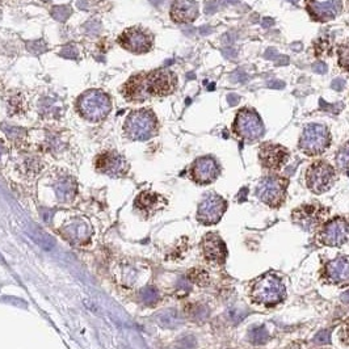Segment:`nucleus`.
<instances>
[{"label": "nucleus", "mask_w": 349, "mask_h": 349, "mask_svg": "<svg viewBox=\"0 0 349 349\" xmlns=\"http://www.w3.org/2000/svg\"><path fill=\"white\" fill-rule=\"evenodd\" d=\"M287 185L289 180L280 175H267L261 177L256 185L255 194L272 209H278L284 205L287 198Z\"/></svg>", "instance_id": "2"}, {"label": "nucleus", "mask_w": 349, "mask_h": 349, "mask_svg": "<svg viewBox=\"0 0 349 349\" xmlns=\"http://www.w3.org/2000/svg\"><path fill=\"white\" fill-rule=\"evenodd\" d=\"M273 83H276V84H272V83H269L268 84V87H271V88H284V83L280 82V80H273Z\"/></svg>", "instance_id": "42"}, {"label": "nucleus", "mask_w": 349, "mask_h": 349, "mask_svg": "<svg viewBox=\"0 0 349 349\" xmlns=\"http://www.w3.org/2000/svg\"><path fill=\"white\" fill-rule=\"evenodd\" d=\"M320 349H332V348H320Z\"/></svg>", "instance_id": "44"}, {"label": "nucleus", "mask_w": 349, "mask_h": 349, "mask_svg": "<svg viewBox=\"0 0 349 349\" xmlns=\"http://www.w3.org/2000/svg\"><path fill=\"white\" fill-rule=\"evenodd\" d=\"M125 98L129 102H144L148 98L144 89V72L131 76L122 88Z\"/></svg>", "instance_id": "22"}, {"label": "nucleus", "mask_w": 349, "mask_h": 349, "mask_svg": "<svg viewBox=\"0 0 349 349\" xmlns=\"http://www.w3.org/2000/svg\"><path fill=\"white\" fill-rule=\"evenodd\" d=\"M336 180V171L326 160H317L306 171V185L315 194H322L332 188Z\"/></svg>", "instance_id": "8"}, {"label": "nucleus", "mask_w": 349, "mask_h": 349, "mask_svg": "<svg viewBox=\"0 0 349 349\" xmlns=\"http://www.w3.org/2000/svg\"><path fill=\"white\" fill-rule=\"evenodd\" d=\"M72 10L67 6H57L52 10V16L58 21H66L71 16Z\"/></svg>", "instance_id": "33"}, {"label": "nucleus", "mask_w": 349, "mask_h": 349, "mask_svg": "<svg viewBox=\"0 0 349 349\" xmlns=\"http://www.w3.org/2000/svg\"><path fill=\"white\" fill-rule=\"evenodd\" d=\"M239 96H236V95H229L227 96V102H229V104L230 105H236L239 103Z\"/></svg>", "instance_id": "40"}, {"label": "nucleus", "mask_w": 349, "mask_h": 349, "mask_svg": "<svg viewBox=\"0 0 349 349\" xmlns=\"http://www.w3.org/2000/svg\"><path fill=\"white\" fill-rule=\"evenodd\" d=\"M2 129L6 131V134L11 139H13L15 142H20L26 135V131L24 130L23 127H16V126H7L6 124L2 125Z\"/></svg>", "instance_id": "31"}, {"label": "nucleus", "mask_w": 349, "mask_h": 349, "mask_svg": "<svg viewBox=\"0 0 349 349\" xmlns=\"http://www.w3.org/2000/svg\"><path fill=\"white\" fill-rule=\"evenodd\" d=\"M232 131L239 139L244 142H255L265 134V126L258 112L252 108H241L236 113Z\"/></svg>", "instance_id": "6"}, {"label": "nucleus", "mask_w": 349, "mask_h": 349, "mask_svg": "<svg viewBox=\"0 0 349 349\" xmlns=\"http://www.w3.org/2000/svg\"><path fill=\"white\" fill-rule=\"evenodd\" d=\"M313 71L317 74H326L328 71V66L324 62H315L313 65Z\"/></svg>", "instance_id": "38"}, {"label": "nucleus", "mask_w": 349, "mask_h": 349, "mask_svg": "<svg viewBox=\"0 0 349 349\" xmlns=\"http://www.w3.org/2000/svg\"><path fill=\"white\" fill-rule=\"evenodd\" d=\"M337 58H339L340 67L349 72V43H344V45L339 46Z\"/></svg>", "instance_id": "32"}, {"label": "nucleus", "mask_w": 349, "mask_h": 349, "mask_svg": "<svg viewBox=\"0 0 349 349\" xmlns=\"http://www.w3.org/2000/svg\"><path fill=\"white\" fill-rule=\"evenodd\" d=\"M349 239V222L344 217H335L320 226L317 241L324 247H340Z\"/></svg>", "instance_id": "9"}, {"label": "nucleus", "mask_w": 349, "mask_h": 349, "mask_svg": "<svg viewBox=\"0 0 349 349\" xmlns=\"http://www.w3.org/2000/svg\"><path fill=\"white\" fill-rule=\"evenodd\" d=\"M118 42L127 52L142 54V53L150 52L153 47L154 38L153 34L146 30L140 29V28H130L118 37Z\"/></svg>", "instance_id": "16"}, {"label": "nucleus", "mask_w": 349, "mask_h": 349, "mask_svg": "<svg viewBox=\"0 0 349 349\" xmlns=\"http://www.w3.org/2000/svg\"><path fill=\"white\" fill-rule=\"evenodd\" d=\"M166 205L167 200L154 192H142L135 198V208L144 214H155Z\"/></svg>", "instance_id": "21"}, {"label": "nucleus", "mask_w": 349, "mask_h": 349, "mask_svg": "<svg viewBox=\"0 0 349 349\" xmlns=\"http://www.w3.org/2000/svg\"><path fill=\"white\" fill-rule=\"evenodd\" d=\"M43 2H49V0H43Z\"/></svg>", "instance_id": "45"}, {"label": "nucleus", "mask_w": 349, "mask_h": 349, "mask_svg": "<svg viewBox=\"0 0 349 349\" xmlns=\"http://www.w3.org/2000/svg\"><path fill=\"white\" fill-rule=\"evenodd\" d=\"M290 158V153L282 144L265 142L259 147V160L263 168L268 171H280Z\"/></svg>", "instance_id": "13"}, {"label": "nucleus", "mask_w": 349, "mask_h": 349, "mask_svg": "<svg viewBox=\"0 0 349 349\" xmlns=\"http://www.w3.org/2000/svg\"><path fill=\"white\" fill-rule=\"evenodd\" d=\"M26 47H28V50L32 53H34V54H38V53H43L46 52V43L43 42L42 39H38V41H32V42L26 43Z\"/></svg>", "instance_id": "35"}, {"label": "nucleus", "mask_w": 349, "mask_h": 349, "mask_svg": "<svg viewBox=\"0 0 349 349\" xmlns=\"http://www.w3.org/2000/svg\"><path fill=\"white\" fill-rule=\"evenodd\" d=\"M186 280L189 281L190 284H194L197 286L206 287L210 284V276L209 273L203 269V268H193L186 273Z\"/></svg>", "instance_id": "26"}, {"label": "nucleus", "mask_w": 349, "mask_h": 349, "mask_svg": "<svg viewBox=\"0 0 349 349\" xmlns=\"http://www.w3.org/2000/svg\"><path fill=\"white\" fill-rule=\"evenodd\" d=\"M221 175V166L210 155L197 158L189 168L190 179L198 185H209Z\"/></svg>", "instance_id": "12"}, {"label": "nucleus", "mask_w": 349, "mask_h": 349, "mask_svg": "<svg viewBox=\"0 0 349 349\" xmlns=\"http://www.w3.org/2000/svg\"><path fill=\"white\" fill-rule=\"evenodd\" d=\"M322 277L330 285L349 284V256L339 255L327 261L322 269Z\"/></svg>", "instance_id": "17"}, {"label": "nucleus", "mask_w": 349, "mask_h": 349, "mask_svg": "<svg viewBox=\"0 0 349 349\" xmlns=\"http://www.w3.org/2000/svg\"><path fill=\"white\" fill-rule=\"evenodd\" d=\"M30 235H32L33 238H34V240H36L39 245H42V247L52 248L53 244H54V240H53L45 231H42V230L34 229V231Z\"/></svg>", "instance_id": "30"}, {"label": "nucleus", "mask_w": 349, "mask_h": 349, "mask_svg": "<svg viewBox=\"0 0 349 349\" xmlns=\"http://www.w3.org/2000/svg\"><path fill=\"white\" fill-rule=\"evenodd\" d=\"M337 336H339L340 341H341L344 345L349 346V319L343 322V324L340 326L339 331H337Z\"/></svg>", "instance_id": "34"}, {"label": "nucleus", "mask_w": 349, "mask_h": 349, "mask_svg": "<svg viewBox=\"0 0 349 349\" xmlns=\"http://www.w3.org/2000/svg\"><path fill=\"white\" fill-rule=\"evenodd\" d=\"M331 144L328 127L322 124L307 125L301 134L298 148L307 157H318L326 153Z\"/></svg>", "instance_id": "4"}, {"label": "nucleus", "mask_w": 349, "mask_h": 349, "mask_svg": "<svg viewBox=\"0 0 349 349\" xmlns=\"http://www.w3.org/2000/svg\"><path fill=\"white\" fill-rule=\"evenodd\" d=\"M177 87V76L168 69L154 70L144 72V89L148 97L151 96H167L175 92Z\"/></svg>", "instance_id": "10"}, {"label": "nucleus", "mask_w": 349, "mask_h": 349, "mask_svg": "<svg viewBox=\"0 0 349 349\" xmlns=\"http://www.w3.org/2000/svg\"><path fill=\"white\" fill-rule=\"evenodd\" d=\"M196 346V340L193 336H185L179 340L177 348L179 349H193Z\"/></svg>", "instance_id": "36"}, {"label": "nucleus", "mask_w": 349, "mask_h": 349, "mask_svg": "<svg viewBox=\"0 0 349 349\" xmlns=\"http://www.w3.org/2000/svg\"><path fill=\"white\" fill-rule=\"evenodd\" d=\"M139 300L144 306H155L159 302L160 295L157 287L146 286L139 291Z\"/></svg>", "instance_id": "28"}, {"label": "nucleus", "mask_w": 349, "mask_h": 349, "mask_svg": "<svg viewBox=\"0 0 349 349\" xmlns=\"http://www.w3.org/2000/svg\"><path fill=\"white\" fill-rule=\"evenodd\" d=\"M248 295L252 304L258 306L274 307L285 301L286 287L277 273L267 272L252 281Z\"/></svg>", "instance_id": "1"}, {"label": "nucleus", "mask_w": 349, "mask_h": 349, "mask_svg": "<svg viewBox=\"0 0 349 349\" xmlns=\"http://www.w3.org/2000/svg\"><path fill=\"white\" fill-rule=\"evenodd\" d=\"M185 315L189 318L193 322H205L210 315V310L208 309V306L200 304H190L186 305L185 307Z\"/></svg>", "instance_id": "25"}, {"label": "nucleus", "mask_w": 349, "mask_h": 349, "mask_svg": "<svg viewBox=\"0 0 349 349\" xmlns=\"http://www.w3.org/2000/svg\"><path fill=\"white\" fill-rule=\"evenodd\" d=\"M61 56L69 59H76L78 58V52L72 46H66V47L62 49V52H61Z\"/></svg>", "instance_id": "37"}, {"label": "nucleus", "mask_w": 349, "mask_h": 349, "mask_svg": "<svg viewBox=\"0 0 349 349\" xmlns=\"http://www.w3.org/2000/svg\"><path fill=\"white\" fill-rule=\"evenodd\" d=\"M198 16V3L193 0H175L171 8V17L175 23H192Z\"/></svg>", "instance_id": "19"}, {"label": "nucleus", "mask_w": 349, "mask_h": 349, "mask_svg": "<svg viewBox=\"0 0 349 349\" xmlns=\"http://www.w3.org/2000/svg\"><path fill=\"white\" fill-rule=\"evenodd\" d=\"M328 214L330 209L322 204H304L291 212V221L304 231L315 232L326 222Z\"/></svg>", "instance_id": "7"}, {"label": "nucleus", "mask_w": 349, "mask_h": 349, "mask_svg": "<svg viewBox=\"0 0 349 349\" xmlns=\"http://www.w3.org/2000/svg\"><path fill=\"white\" fill-rule=\"evenodd\" d=\"M201 252L206 263L216 267L225 264L227 259V247L217 232H208L201 240Z\"/></svg>", "instance_id": "14"}, {"label": "nucleus", "mask_w": 349, "mask_h": 349, "mask_svg": "<svg viewBox=\"0 0 349 349\" xmlns=\"http://www.w3.org/2000/svg\"><path fill=\"white\" fill-rule=\"evenodd\" d=\"M113 277L121 286L133 287L139 277V269L129 260H121L113 268Z\"/></svg>", "instance_id": "20"}, {"label": "nucleus", "mask_w": 349, "mask_h": 349, "mask_svg": "<svg viewBox=\"0 0 349 349\" xmlns=\"http://www.w3.org/2000/svg\"><path fill=\"white\" fill-rule=\"evenodd\" d=\"M305 6L314 21L327 23L341 13L343 0H306Z\"/></svg>", "instance_id": "15"}, {"label": "nucleus", "mask_w": 349, "mask_h": 349, "mask_svg": "<svg viewBox=\"0 0 349 349\" xmlns=\"http://www.w3.org/2000/svg\"><path fill=\"white\" fill-rule=\"evenodd\" d=\"M335 162L339 170L349 172V142L340 147V150L337 151L336 157H335Z\"/></svg>", "instance_id": "29"}, {"label": "nucleus", "mask_w": 349, "mask_h": 349, "mask_svg": "<svg viewBox=\"0 0 349 349\" xmlns=\"http://www.w3.org/2000/svg\"><path fill=\"white\" fill-rule=\"evenodd\" d=\"M96 170L109 176H122L127 171V163L124 158L115 151L100 154L95 160Z\"/></svg>", "instance_id": "18"}, {"label": "nucleus", "mask_w": 349, "mask_h": 349, "mask_svg": "<svg viewBox=\"0 0 349 349\" xmlns=\"http://www.w3.org/2000/svg\"><path fill=\"white\" fill-rule=\"evenodd\" d=\"M227 210V201L217 193H209L200 203L197 221L206 226L217 225Z\"/></svg>", "instance_id": "11"}, {"label": "nucleus", "mask_w": 349, "mask_h": 349, "mask_svg": "<svg viewBox=\"0 0 349 349\" xmlns=\"http://www.w3.org/2000/svg\"><path fill=\"white\" fill-rule=\"evenodd\" d=\"M155 320L160 327L168 328V330H175L183 323V318L175 309H167V310L160 311L158 315H155Z\"/></svg>", "instance_id": "23"}, {"label": "nucleus", "mask_w": 349, "mask_h": 349, "mask_svg": "<svg viewBox=\"0 0 349 349\" xmlns=\"http://www.w3.org/2000/svg\"><path fill=\"white\" fill-rule=\"evenodd\" d=\"M79 113L89 121L104 120L111 112V98L100 89L84 92L76 102Z\"/></svg>", "instance_id": "5"}, {"label": "nucleus", "mask_w": 349, "mask_h": 349, "mask_svg": "<svg viewBox=\"0 0 349 349\" xmlns=\"http://www.w3.org/2000/svg\"><path fill=\"white\" fill-rule=\"evenodd\" d=\"M331 87H332L335 91H341V89L345 87V80H344V79H335L332 82V84H331Z\"/></svg>", "instance_id": "39"}, {"label": "nucleus", "mask_w": 349, "mask_h": 349, "mask_svg": "<svg viewBox=\"0 0 349 349\" xmlns=\"http://www.w3.org/2000/svg\"><path fill=\"white\" fill-rule=\"evenodd\" d=\"M54 189H56L57 196L62 201H69L74 197L76 190L75 181L71 179V177H62V179L58 180V183L54 185Z\"/></svg>", "instance_id": "24"}, {"label": "nucleus", "mask_w": 349, "mask_h": 349, "mask_svg": "<svg viewBox=\"0 0 349 349\" xmlns=\"http://www.w3.org/2000/svg\"><path fill=\"white\" fill-rule=\"evenodd\" d=\"M222 53H223V56L227 57V58H235V57H236V53H235V50H232V49H225Z\"/></svg>", "instance_id": "41"}, {"label": "nucleus", "mask_w": 349, "mask_h": 349, "mask_svg": "<svg viewBox=\"0 0 349 349\" xmlns=\"http://www.w3.org/2000/svg\"><path fill=\"white\" fill-rule=\"evenodd\" d=\"M273 24H274V21L272 19H269V17H268V19H264V21H263V26H264V28H268V26H272V25H273Z\"/></svg>", "instance_id": "43"}, {"label": "nucleus", "mask_w": 349, "mask_h": 349, "mask_svg": "<svg viewBox=\"0 0 349 349\" xmlns=\"http://www.w3.org/2000/svg\"><path fill=\"white\" fill-rule=\"evenodd\" d=\"M157 116L150 109H138L131 112L125 121V134L130 139L147 140L158 134Z\"/></svg>", "instance_id": "3"}, {"label": "nucleus", "mask_w": 349, "mask_h": 349, "mask_svg": "<svg viewBox=\"0 0 349 349\" xmlns=\"http://www.w3.org/2000/svg\"><path fill=\"white\" fill-rule=\"evenodd\" d=\"M247 337L248 341L254 344V345H263L269 340L271 335H269V332H268V330L264 326H259L252 327L251 330L248 331Z\"/></svg>", "instance_id": "27"}]
</instances>
